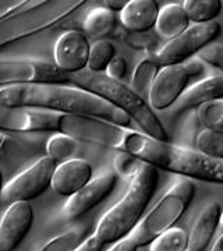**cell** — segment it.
<instances>
[{"mask_svg": "<svg viewBox=\"0 0 223 251\" xmlns=\"http://www.w3.org/2000/svg\"><path fill=\"white\" fill-rule=\"evenodd\" d=\"M57 133L72 135L78 143L95 144L131 153L156 169L181 177L223 184L222 161H215L197 150L161 141L106 120L62 115L57 123Z\"/></svg>", "mask_w": 223, "mask_h": 251, "instance_id": "obj_1", "label": "cell"}, {"mask_svg": "<svg viewBox=\"0 0 223 251\" xmlns=\"http://www.w3.org/2000/svg\"><path fill=\"white\" fill-rule=\"evenodd\" d=\"M0 105L9 108L49 110L59 115L95 117L131 128L133 120L105 99L67 84H25L0 88Z\"/></svg>", "mask_w": 223, "mask_h": 251, "instance_id": "obj_2", "label": "cell"}, {"mask_svg": "<svg viewBox=\"0 0 223 251\" xmlns=\"http://www.w3.org/2000/svg\"><path fill=\"white\" fill-rule=\"evenodd\" d=\"M159 184V172L143 162L131 177L123 198L100 218L94 236L99 243L115 244L127 237L141 222L147 206L149 205Z\"/></svg>", "mask_w": 223, "mask_h": 251, "instance_id": "obj_3", "label": "cell"}, {"mask_svg": "<svg viewBox=\"0 0 223 251\" xmlns=\"http://www.w3.org/2000/svg\"><path fill=\"white\" fill-rule=\"evenodd\" d=\"M69 84L92 92L124 112L133 123L143 130L144 134L161 141H169L168 131L162 125L161 119L156 116L155 110L123 81L112 80L106 74H95L85 70L69 74Z\"/></svg>", "mask_w": 223, "mask_h": 251, "instance_id": "obj_4", "label": "cell"}, {"mask_svg": "<svg viewBox=\"0 0 223 251\" xmlns=\"http://www.w3.org/2000/svg\"><path fill=\"white\" fill-rule=\"evenodd\" d=\"M84 4L85 0H31L27 7L0 20V49L52 28Z\"/></svg>", "mask_w": 223, "mask_h": 251, "instance_id": "obj_5", "label": "cell"}, {"mask_svg": "<svg viewBox=\"0 0 223 251\" xmlns=\"http://www.w3.org/2000/svg\"><path fill=\"white\" fill-rule=\"evenodd\" d=\"M196 196V186L187 177L178 180L152 206V209L128 234L138 249L149 246L158 236L165 233L183 218Z\"/></svg>", "mask_w": 223, "mask_h": 251, "instance_id": "obj_6", "label": "cell"}, {"mask_svg": "<svg viewBox=\"0 0 223 251\" xmlns=\"http://www.w3.org/2000/svg\"><path fill=\"white\" fill-rule=\"evenodd\" d=\"M205 72V64L199 59H190L184 63L162 66L161 72L153 81L148 97V103L153 110H168L181 94L187 90L191 78Z\"/></svg>", "mask_w": 223, "mask_h": 251, "instance_id": "obj_7", "label": "cell"}, {"mask_svg": "<svg viewBox=\"0 0 223 251\" xmlns=\"http://www.w3.org/2000/svg\"><path fill=\"white\" fill-rule=\"evenodd\" d=\"M57 162L49 156H42L28 169L17 175L1 188L0 204L9 206L14 202H29L42 196L52 186Z\"/></svg>", "mask_w": 223, "mask_h": 251, "instance_id": "obj_8", "label": "cell"}, {"mask_svg": "<svg viewBox=\"0 0 223 251\" xmlns=\"http://www.w3.org/2000/svg\"><path fill=\"white\" fill-rule=\"evenodd\" d=\"M222 34V25L219 21L206 24H193L177 38L169 41L156 53V59L162 66L184 63L193 59L205 46L214 44Z\"/></svg>", "mask_w": 223, "mask_h": 251, "instance_id": "obj_9", "label": "cell"}, {"mask_svg": "<svg viewBox=\"0 0 223 251\" xmlns=\"http://www.w3.org/2000/svg\"><path fill=\"white\" fill-rule=\"evenodd\" d=\"M69 84V74L54 63L34 59L0 60V88L25 84Z\"/></svg>", "mask_w": 223, "mask_h": 251, "instance_id": "obj_10", "label": "cell"}, {"mask_svg": "<svg viewBox=\"0 0 223 251\" xmlns=\"http://www.w3.org/2000/svg\"><path fill=\"white\" fill-rule=\"evenodd\" d=\"M117 184V175L115 172H106L92 179L77 191L74 196L67 198L62 211L63 218L66 221H77L81 216L88 214L94 208L103 202L115 190Z\"/></svg>", "mask_w": 223, "mask_h": 251, "instance_id": "obj_11", "label": "cell"}, {"mask_svg": "<svg viewBox=\"0 0 223 251\" xmlns=\"http://www.w3.org/2000/svg\"><path fill=\"white\" fill-rule=\"evenodd\" d=\"M62 115L38 109L9 108L0 105V133H38L56 131Z\"/></svg>", "mask_w": 223, "mask_h": 251, "instance_id": "obj_12", "label": "cell"}, {"mask_svg": "<svg viewBox=\"0 0 223 251\" xmlns=\"http://www.w3.org/2000/svg\"><path fill=\"white\" fill-rule=\"evenodd\" d=\"M89 45L88 36L82 31L70 29L59 36L54 44V66L66 74H75L87 70Z\"/></svg>", "mask_w": 223, "mask_h": 251, "instance_id": "obj_13", "label": "cell"}, {"mask_svg": "<svg viewBox=\"0 0 223 251\" xmlns=\"http://www.w3.org/2000/svg\"><path fill=\"white\" fill-rule=\"evenodd\" d=\"M34 225V209L29 202L7 206L0 221V251H14L24 242Z\"/></svg>", "mask_w": 223, "mask_h": 251, "instance_id": "obj_14", "label": "cell"}, {"mask_svg": "<svg viewBox=\"0 0 223 251\" xmlns=\"http://www.w3.org/2000/svg\"><path fill=\"white\" fill-rule=\"evenodd\" d=\"M216 99H223V74H215L191 85L181 94L177 102L168 109V113L170 116H180Z\"/></svg>", "mask_w": 223, "mask_h": 251, "instance_id": "obj_15", "label": "cell"}, {"mask_svg": "<svg viewBox=\"0 0 223 251\" xmlns=\"http://www.w3.org/2000/svg\"><path fill=\"white\" fill-rule=\"evenodd\" d=\"M92 166L88 161L81 158H73L70 161L62 162L54 171L52 186L56 194L70 198L85 184L92 180Z\"/></svg>", "mask_w": 223, "mask_h": 251, "instance_id": "obj_16", "label": "cell"}, {"mask_svg": "<svg viewBox=\"0 0 223 251\" xmlns=\"http://www.w3.org/2000/svg\"><path fill=\"white\" fill-rule=\"evenodd\" d=\"M161 7L153 0H128L120 13L122 25L131 32H147L155 28Z\"/></svg>", "mask_w": 223, "mask_h": 251, "instance_id": "obj_17", "label": "cell"}, {"mask_svg": "<svg viewBox=\"0 0 223 251\" xmlns=\"http://www.w3.org/2000/svg\"><path fill=\"white\" fill-rule=\"evenodd\" d=\"M222 219V206L219 202H209L204 206L197 219L190 234L188 249L191 251H206L208 246L212 242L215 232L221 225Z\"/></svg>", "mask_w": 223, "mask_h": 251, "instance_id": "obj_18", "label": "cell"}, {"mask_svg": "<svg viewBox=\"0 0 223 251\" xmlns=\"http://www.w3.org/2000/svg\"><path fill=\"white\" fill-rule=\"evenodd\" d=\"M190 27V18L181 3H169L161 7L155 31L165 41H172Z\"/></svg>", "mask_w": 223, "mask_h": 251, "instance_id": "obj_19", "label": "cell"}, {"mask_svg": "<svg viewBox=\"0 0 223 251\" xmlns=\"http://www.w3.org/2000/svg\"><path fill=\"white\" fill-rule=\"evenodd\" d=\"M162 64L158 62L156 56H147L134 69L131 77V90L137 92L141 98H148L152 90L153 81L159 74Z\"/></svg>", "mask_w": 223, "mask_h": 251, "instance_id": "obj_20", "label": "cell"}, {"mask_svg": "<svg viewBox=\"0 0 223 251\" xmlns=\"http://www.w3.org/2000/svg\"><path fill=\"white\" fill-rule=\"evenodd\" d=\"M82 27L87 36L100 38L110 34L116 28V17L115 13L106 9L105 6L95 7L89 11L84 18Z\"/></svg>", "mask_w": 223, "mask_h": 251, "instance_id": "obj_21", "label": "cell"}, {"mask_svg": "<svg viewBox=\"0 0 223 251\" xmlns=\"http://www.w3.org/2000/svg\"><path fill=\"white\" fill-rule=\"evenodd\" d=\"M187 13L190 23L206 24L216 21L222 13L223 3L221 0H186L181 3Z\"/></svg>", "mask_w": 223, "mask_h": 251, "instance_id": "obj_22", "label": "cell"}, {"mask_svg": "<svg viewBox=\"0 0 223 251\" xmlns=\"http://www.w3.org/2000/svg\"><path fill=\"white\" fill-rule=\"evenodd\" d=\"M80 148V143L72 135L64 133H56L46 143V156L52 158L54 162H66L73 159Z\"/></svg>", "mask_w": 223, "mask_h": 251, "instance_id": "obj_23", "label": "cell"}, {"mask_svg": "<svg viewBox=\"0 0 223 251\" xmlns=\"http://www.w3.org/2000/svg\"><path fill=\"white\" fill-rule=\"evenodd\" d=\"M116 56V46L112 41L98 39L91 45L87 70L95 74H105L109 63Z\"/></svg>", "mask_w": 223, "mask_h": 251, "instance_id": "obj_24", "label": "cell"}, {"mask_svg": "<svg viewBox=\"0 0 223 251\" xmlns=\"http://www.w3.org/2000/svg\"><path fill=\"white\" fill-rule=\"evenodd\" d=\"M190 234L181 227H172L148 246V251H187Z\"/></svg>", "mask_w": 223, "mask_h": 251, "instance_id": "obj_25", "label": "cell"}, {"mask_svg": "<svg viewBox=\"0 0 223 251\" xmlns=\"http://www.w3.org/2000/svg\"><path fill=\"white\" fill-rule=\"evenodd\" d=\"M88 239L87 229H73L66 233L59 234L45 244L39 251H77Z\"/></svg>", "mask_w": 223, "mask_h": 251, "instance_id": "obj_26", "label": "cell"}, {"mask_svg": "<svg viewBox=\"0 0 223 251\" xmlns=\"http://www.w3.org/2000/svg\"><path fill=\"white\" fill-rule=\"evenodd\" d=\"M199 125L205 130L223 134V99L208 102L197 109Z\"/></svg>", "mask_w": 223, "mask_h": 251, "instance_id": "obj_27", "label": "cell"}, {"mask_svg": "<svg viewBox=\"0 0 223 251\" xmlns=\"http://www.w3.org/2000/svg\"><path fill=\"white\" fill-rule=\"evenodd\" d=\"M197 151L208 158L223 162V134L209 130H202L197 135Z\"/></svg>", "mask_w": 223, "mask_h": 251, "instance_id": "obj_28", "label": "cell"}, {"mask_svg": "<svg viewBox=\"0 0 223 251\" xmlns=\"http://www.w3.org/2000/svg\"><path fill=\"white\" fill-rule=\"evenodd\" d=\"M141 163L143 161L131 153L119 151L113 158V169L117 176H122L123 179H131L140 169Z\"/></svg>", "mask_w": 223, "mask_h": 251, "instance_id": "obj_29", "label": "cell"}, {"mask_svg": "<svg viewBox=\"0 0 223 251\" xmlns=\"http://www.w3.org/2000/svg\"><path fill=\"white\" fill-rule=\"evenodd\" d=\"M198 59L204 64H209L214 69H218L223 73V45L222 44H211L205 46L199 53Z\"/></svg>", "mask_w": 223, "mask_h": 251, "instance_id": "obj_30", "label": "cell"}, {"mask_svg": "<svg viewBox=\"0 0 223 251\" xmlns=\"http://www.w3.org/2000/svg\"><path fill=\"white\" fill-rule=\"evenodd\" d=\"M109 78L116 81H123L127 74V62L123 56H116L112 62L109 63L106 72H105Z\"/></svg>", "mask_w": 223, "mask_h": 251, "instance_id": "obj_31", "label": "cell"}, {"mask_svg": "<svg viewBox=\"0 0 223 251\" xmlns=\"http://www.w3.org/2000/svg\"><path fill=\"white\" fill-rule=\"evenodd\" d=\"M31 0H0V20L27 7Z\"/></svg>", "mask_w": 223, "mask_h": 251, "instance_id": "obj_32", "label": "cell"}, {"mask_svg": "<svg viewBox=\"0 0 223 251\" xmlns=\"http://www.w3.org/2000/svg\"><path fill=\"white\" fill-rule=\"evenodd\" d=\"M138 247L135 246V243L133 242V239L130 236H127L124 239L116 242L107 251H137Z\"/></svg>", "mask_w": 223, "mask_h": 251, "instance_id": "obj_33", "label": "cell"}, {"mask_svg": "<svg viewBox=\"0 0 223 251\" xmlns=\"http://www.w3.org/2000/svg\"><path fill=\"white\" fill-rule=\"evenodd\" d=\"M102 249H103V244L99 243L98 239L92 234V236H89L88 239L85 240V243L77 251H102Z\"/></svg>", "mask_w": 223, "mask_h": 251, "instance_id": "obj_34", "label": "cell"}, {"mask_svg": "<svg viewBox=\"0 0 223 251\" xmlns=\"http://www.w3.org/2000/svg\"><path fill=\"white\" fill-rule=\"evenodd\" d=\"M128 3V0H106L105 1V7L110 11H120L124 9L125 4Z\"/></svg>", "mask_w": 223, "mask_h": 251, "instance_id": "obj_35", "label": "cell"}, {"mask_svg": "<svg viewBox=\"0 0 223 251\" xmlns=\"http://www.w3.org/2000/svg\"><path fill=\"white\" fill-rule=\"evenodd\" d=\"M7 145H9V137L6 134H3V133H0V156L6 152Z\"/></svg>", "mask_w": 223, "mask_h": 251, "instance_id": "obj_36", "label": "cell"}, {"mask_svg": "<svg viewBox=\"0 0 223 251\" xmlns=\"http://www.w3.org/2000/svg\"><path fill=\"white\" fill-rule=\"evenodd\" d=\"M211 251H223V233L216 239V242H215L214 247H212Z\"/></svg>", "mask_w": 223, "mask_h": 251, "instance_id": "obj_37", "label": "cell"}, {"mask_svg": "<svg viewBox=\"0 0 223 251\" xmlns=\"http://www.w3.org/2000/svg\"><path fill=\"white\" fill-rule=\"evenodd\" d=\"M3 173H1V169H0V194H1V188H3Z\"/></svg>", "mask_w": 223, "mask_h": 251, "instance_id": "obj_38", "label": "cell"}, {"mask_svg": "<svg viewBox=\"0 0 223 251\" xmlns=\"http://www.w3.org/2000/svg\"><path fill=\"white\" fill-rule=\"evenodd\" d=\"M221 225H222V227H223V212H222V219H221Z\"/></svg>", "mask_w": 223, "mask_h": 251, "instance_id": "obj_39", "label": "cell"}, {"mask_svg": "<svg viewBox=\"0 0 223 251\" xmlns=\"http://www.w3.org/2000/svg\"><path fill=\"white\" fill-rule=\"evenodd\" d=\"M187 251H191V250H190V249H188V250Z\"/></svg>", "mask_w": 223, "mask_h": 251, "instance_id": "obj_40", "label": "cell"}]
</instances>
